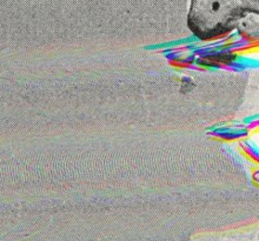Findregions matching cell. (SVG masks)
<instances>
[{
    "label": "cell",
    "mask_w": 259,
    "mask_h": 241,
    "mask_svg": "<svg viewBox=\"0 0 259 241\" xmlns=\"http://www.w3.org/2000/svg\"><path fill=\"white\" fill-rule=\"evenodd\" d=\"M246 13H254L245 0H192L189 28L201 40L231 32Z\"/></svg>",
    "instance_id": "1"
},
{
    "label": "cell",
    "mask_w": 259,
    "mask_h": 241,
    "mask_svg": "<svg viewBox=\"0 0 259 241\" xmlns=\"http://www.w3.org/2000/svg\"><path fill=\"white\" fill-rule=\"evenodd\" d=\"M254 13H258V0H245Z\"/></svg>",
    "instance_id": "2"
}]
</instances>
